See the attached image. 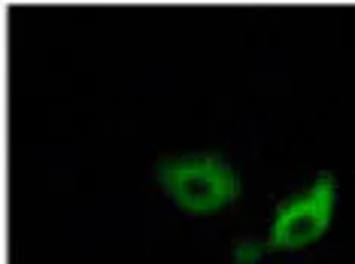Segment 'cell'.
<instances>
[{
  "label": "cell",
  "instance_id": "6da1fadb",
  "mask_svg": "<svg viewBox=\"0 0 355 264\" xmlns=\"http://www.w3.org/2000/svg\"><path fill=\"white\" fill-rule=\"evenodd\" d=\"M158 182L185 213H213L240 195V179L216 155H185L158 164Z\"/></svg>",
  "mask_w": 355,
  "mask_h": 264
},
{
  "label": "cell",
  "instance_id": "7a4b0ae2",
  "mask_svg": "<svg viewBox=\"0 0 355 264\" xmlns=\"http://www.w3.org/2000/svg\"><path fill=\"white\" fill-rule=\"evenodd\" d=\"M331 210H334V176L322 173L306 191L288 197L277 206V219L270 228V249H301L325 234Z\"/></svg>",
  "mask_w": 355,
  "mask_h": 264
},
{
  "label": "cell",
  "instance_id": "3957f363",
  "mask_svg": "<svg viewBox=\"0 0 355 264\" xmlns=\"http://www.w3.org/2000/svg\"><path fill=\"white\" fill-rule=\"evenodd\" d=\"M264 249H268L264 243H255V240H243V243H237V249H234V261H237V264H255V261L264 255Z\"/></svg>",
  "mask_w": 355,
  "mask_h": 264
}]
</instances>
